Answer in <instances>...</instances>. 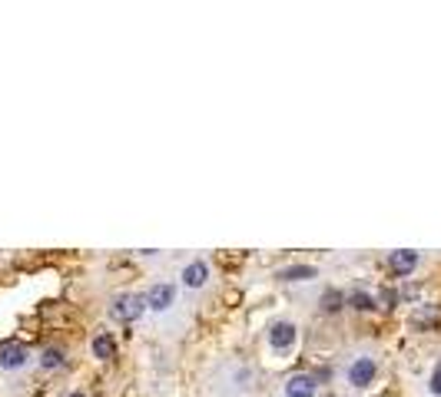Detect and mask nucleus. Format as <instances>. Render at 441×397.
<instances>
[{
	"instance_id": "1",
	"label": "nucleus",
	"mask_w": 441,
	"mask_h": 397,
	"mask_svg": "<svg viewBox=\"0 0 441 397\" xmlns=\"http://www.w3.org/2000/svg\"><path fill=\"white\" fill-rule=\"evenodd\" d=\"M110 315H113L116 322H123V324L139 322V318L146 315V295H120V298H113Z\"/></svg>"
},
{
	"instance_id": "2",
	"label": "nucleus",
	"mask_w": 441,
	"mask_h": 397,
	"mask_svg": "<svg viewBox=\"0 0 441 397\" xmlns=\"http://www.w3.org/2000/svg\"><path fill=\"white\" fill-rule=\"evenodd\" d=\"M378 374V364L372 358H355L352 364H349V384L352 387H368L372 381H375Z\"/></svg>"
},
{
	"instance_id": "3",
	"label": "nucleus",
	"mask_w": 441,
	"mask_h": 397,
	"mask_svg": "<svg viewBox=\"0 0 441 397\" xmlns=\"http://www.w3.org/2000/svg\"><path fill=\"white\" fill-rule=\"evenodd\" d=\"M269 345H272V351H276V354H286V351H292V345H295V324H292V322L272 324V331H269Z\"/></svg>"
},
{
	"instance_id": "4",
	"label": "nucleus",
	"mask_w": 441,
	"mask_h": 397,
	"mask_svg": "<svg viewBox=\"0 0 441 397\" xmlns=\"http://www.w3.org/2000/svg\"><path fill=\"white\" fill-rule=\"evenodd\" d=\"M27 361H30V351L24 345H4L0 347V368L4 371H20L27 368Z\"/></svg>"
},
{
	"instance_id": "5",
	"label": "nucleus",
	"mask_w": 441,
	"mask_h": 397,
	"mask_svg": "<svg viewBox=\"0 0 441 397\" xmlns=\"http://www.w3.org/2000/svg\"><path fill=\"white\" fill-rule=\"evenodd\" d=\"M146 305L156 311H166L176 305V285H166V282H160V285L150 288V295H146Z\"/></svg>"
},
{
	"instance_id": "6",
	"label": "nucleus",
	"mask_w": 441,
	"mask_h": 397,
	"mask_svg": "<svg viewBox=\"0 0 441 397\" xmlns=\"http://www.w3.org/2000/svg\"><path fill=\"white\" fill-rule=\"evenodd\" d=\"M415 265H418V252H412V248H398V252H391L388 255V268L395 275L415 272Z\"/></svg>"
},
{
	"instance_id": "7",
	"label": "nucleus",
	"mask_w": 441,
	"mask_h": 397,
	"mask_svg": "<svg viewBox=\"0 0 441 397\" xmlns=\"http://www.w3.org/2000/svg\"><path fill=\"white\" fill-rule=\"evenodd\" d=\"M183 282H186L189 288H202L206 282H209V265H206L202 259L189 261L186 268H183Z\"/></svg>"
},
{
	"instance_id": "8",
	"label": "nucleus",
	"mask_w": 441,
	"mask_h": 397,
	"mask_svg": "<svg viewBox=\"0 0 441 397\" xmlns=\"http://www.w3.org/2000/svg\"><path fill=\"white\" fill-rule=\"evenodd\" d=\"M286 397H315V381L309 374H295L286 384Z\"/></svg>"
},
{
	"instance_id": "9",
	"label": "nucleus",
	"mask_w": 441,
	"mask_h": 397,
	"mask_svg": "<svg viewBox=\"0 0 441 397\" xmlns=\"http://www.w3.org/2000/svg\"><path fill=\"white\" fill-rule=\"evenodd\" d=\"M435 322H441V305H421V308H415V315H412V324H415L418 331L431 328Z\"/></svg>"
},
{
	"instance_id": "10",
	"label": "nucleus",
	"mask_w": 441,
	"mask_h": 397,
	"mask_svg": "<svg viewBox=\"0 0 441 397\" xmlns=\"http://www.w3.org/2000/svg\"><path fill=\"white\" fill-rule=\"evenodd\" d=\"M66 364V354H63L60 347H43V354H40V368L43 371H57Z\"/></svg>"
},
{
	"instance_id": "11",
	"label": "nucleus",
	"mask_w": 441,
	"mask_h": 397,
	"mask_svg": "<svg viewBox=\"0 0 441 397\" xmlns=\"http://www.w3.org/2000/svg\"><path fill=\"white\" fill-rule=\"evenodd\" d=\"M282 282H305V278H315V268L312 265H289V268H282L279 272Z\"/></svg>"
},
{
	"instance_id": "12",
	"label": "nucleus",
	"mask_w": 441,
	"mask_h": 397,
	"mask_svg": "<svg viewBox=\"0 0 441 397\" xmlns=\"http://www.w3.org/2000/svg\"><path fill=\"white\" fill-rule=\"evenodd\" d=\"M93 354H97L100 361H110L116 354V341L110 335H97L93 338Z\"/></svg>"
},
{
	"instance_id": "13",
	"label": "nucleus",
	"mask_w": 441,
	"mask_h": 397,
	"mask_svg": "<svg viewBox=\"0 0 441 397\" xmlns=\"http://www.w3.org/2000/svg\"><path fill=\"white\" fill-rule=\"evenodd\" d=\"M349 305L358 311H372L375 308V298L368 295V291H352V295H349Z\"/></svg>"
},
{
	"instance_id": "14",
	"label": "nucleus",
	"mask_w": 441,
	"mask_h": 397,
	"mask_svg": "<svg viewBox=\"0 0 441 397\" xmlns=\"http://www.w3.org/2000/svg\"><path fill=\"white\" fill-rule=\"evenodd\" d=\"M342 305H345V295H342V291H326V295H322V308L326 311H339Z\"/></svg>"
},
{
	"instance_id": "15",
	"label": "nucleus",
	"mask_w": 441,
	"mask_h": 397,
	"mask_svg": "<svg viewBox=\"0 0 441 397\" xmlns=\"http://www.w3.org/2000/svg\"><path fill=\"white\" fill-rule=\"evenodd\" d=\"M428 391L435 397H441V361L435 364V371H431V381H428Z\"/></svg>"
},
{
	"instance_id": "16",
	"label": "nucleus",
	"mask_w": 441,
	"mask_h": 397,
	"mask_svg": "<svg viewBox=\"0 0 441 397\" xmlns=\"http://www.w3.org/2000/svg\"><path fill=\"white\" fill-rule=\"evenodd\" d=\"M382 301H385V305H395V301H398V291H388V288H385V291H382Z\"/></svg>"
},
{
	"instance_id": "17",
	"label": "nucleus",
	"mask_w": 441,
	"mask_h": 397,
	"mask_svg": "<svg viewBox=\"0 0 441 397\" xmlns=\"http://www.w3.org/2000/svg\"><path fill=\"white\" fill-rule=\"evenodd\" d=\"M66 397H87V394H83V391H74V394H66Z\"/></svg>"
}]
</instances>
